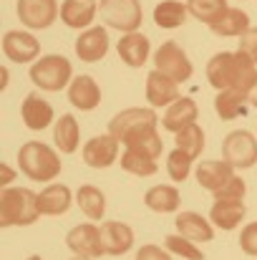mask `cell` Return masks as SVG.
I'll return each instance as SVG.
<instances>
[{
    "mask_svg": "<svg viewBox=\"0 0 257 260\" xmlns=\"http://www.w3.org/2000/svg\"><path fill=\"white\" fill-rule=\"evenodd\" d=\"M157 124L159 119L154 109L134 106V109L119 111L108 121V134H114L124 147H146L159 157L164 152V144H162V137L157 134Z\"/></svg>",
    "mask_w": 257,
    "mask_h": 260,
    "instance_id": "obj_1",
    "label": "cell"
},
{
    "mask_svg": "<svg viewBox=\"0 0 257 260\" xmlns=\"http://www.w3.org/2000/svg\"><path fill=\"white\" fill-rule=\"evenodd\" d=\"M207 81L217 91L235 88L250 93L257 84V63L240 51H222L207 61Z\"/></svg>",
    "mask_w": 257,
    "mask_h": 260,
    "instance_id": "obj_2",
    "label": "cell"
},
{
    "mask_svg": "<svg viewBox=\"0 0 257 260\" xmlns=\"http://www.w3.org/2000/svg\"><path fill=\"white\" fill-rule=\"evenodd\" d=\"M41 217L38 194L28 187H5L0 192V225L3 228H25Z\"/></svg>",
    "mask_w": 257,
    "mask_h": 260,
    "instance_id": "obj_3",
    "label": "cell"
},
{
    "mask_svg": "<svg viewBox=\"0 0 257 260\" xmlns=\"http://www.w3.org/2000/svg\"><path fill=\"white\" fill-rule=\"evenodd\" d=\"M18 167L33 182H51L61 174V157L43 142H25L18 149Z\"/></svg>",
    "mask_w": 257,
    "mask_h": 260,
    "instance_id": "obj_4",
    "label": "cell"
},
{
    "mask_svg": "<svg viewBox=\"0 0 257 260\" xmlns=\"http://www.w3.org/2000/svg\"><path fill=\"white\" fill-rule=\"evenodd\" d=\"M30 81L33 86H38L41 91H63L66 86H71L74 81V69H71V61L66 56H58V53H51V56H43L38 58L33 66H30Z\"/></svg>",
    "mask_w": 257,
    "mask_h": 260,
    "instance_id": "obj_5",
    "label": "cell"
},
{
    "mask_svg": "<svg viewBox=\"0 0 257 260\" xmlns=\"http://www.w3.org/2000/svg\"><path fill=\"white\" fill-rule=\"evenodd\" d=\"M98 13L108 28L121 33H136L144 20L141 0H101Z\"/></svg>",
    "mask_w": 257,
    "mask_h": 260,
    "instance_id": "obj_6",
    "label": "cell"
},
{
    "mask_svg": "<svg viewBox=\"0 0 257 260\" xmlns=\"http://www.w3.org/2000/svg\"><path fill=\"white\" fill-rule=\"evenodd\" d=\"M222 159L235 170H250L257 165V139L252 132H230L222 142Z\"/></svg>",
    "mask_w": 257,
    "mask_h": 260,
    "instance_id": "obj_7",
    "label": "cell"
},
{
    "mask_svg": "<svg viewBox=\"0 0 257 260\" xmlns=\"http://www.w3.org/2000/svg\"><path fill=\"white\" fill-rule=\"evenodd\" d=\"M154 66H157V71H162L164 76H169L174 79L176 84H184V81H189L192 79V61L187 58V53H184V48L179 46V43H174V41H164L159 48H157V53H154Z\"/></svg>",
    "mask_w": 257,
    "mask_h": 260,
    "instance_id": "obj_8",
    "label": "cell"
},
{
    "mask_svg": "<svg viewBox=\"0 0 257 260\" xmlns=\"http://www.w3.org/2000/svg\"><path fill=\"white\" fill-rule=\"evenodd\" d=\"M15 10H18V20L30 30H46L61 15L56 0H18Z\"/></svg>",
    "mask_w": 257,
    "mask_h": 260,
    "instance_id": "obj_9",
    "label": "cell"
},
{
    "mask_svg": "<svg viewBox=\"0 0 257 260\" xmlns=\"http://www.w3.org/2000/svg\"><path fill=\"white\" fill-rule=\"evenodd\" d=\"M66 245L86 258H101L106 255L103 248V238H101V228H96L93 222H81L76 228H71L66 233Z\"/></svg>",
    "mask_w": 257,
    "mask_h": 260,
    "instance_id": "obj_10",
    "label": "cell"
},
{
    "mask_svg": "<svg viewBox=\"0 0 257 260\" xmlns=\"http://www.w3.org/2000/svg\"><path fill=\"white\" fill-rule=\"evenodd\" d=\"M3 53L13 63H30L41 53V43L33 33L25 30H8L3 36Z\"/></svg>",
    "mask_w": 257,
    "mask_h": 260,
    "instance_id": "obj_11",
    "label": "cell"
},
{
    "mask_svg": "<svg viewBox=\"0 0 257 260\" xmlns=\"http://www.w3.org/2000/svg\"><path fill=\"white\" fill-rule=\"evenodd\" d=\"M119 139L114 134H101L93 137L91 142H86L84 147V162L91 170H106L116 162L119 157Z\"/></svg>",
    "mask_w": 257,
    "mask_h": 260,
    "instance_id": "obj_12",
    "label": "cell"
},
{
    "mask_svg": "<svg viewBox=\"0 0 257 260\" xmlns=\"http://www.w3.org/2000/svg\"><path fill=\"white\" fill-rule=\"evenodd\" d=\"M108 33L101 25H91L76 38V56L84 63H96L108 53Z\"/></svg>",
    "mask_w": 257,
    "mask_h": 260,
    "instance_id": "obj_13",
    "label": "cell"
},
{
    "mask_svg": "<svg viewBox=\"0 0 257 260\" xmlns=\"http://www.w3.org/2000/svg\"><path fill=\"white\" fill-rule=\"evenodd\" d=\"M20 119H23V124H25L28 129L43 132V129H48V126L53 124V106H51L43 96L28 93V96L23 99V104H20Z\"/></svg>",
    "mask_w": 257,
    "mask_h": 260,
    "instance_id": "obj_14",
    "label": "cell"
},
{
    "mask_svg": "<svg viewBox=\"0 0 257 260\" xmlns=\"http://www.w3.org/2000/svg\"><path fill=\"white\" fill-rule=\"evenodd\" d=\"M149 51H152L149 38L139 30L136 33H124L121 41L116 43V53L129 69H141L149 61Z\"/></svg>",
    "mask_w": 257,
    "mask_h": 260,
    "instance_id": "obj_15",
    "label": "cell"
},
{
    "mask_svg": "<svg viewBox=\"0 0 257 260\" xmlns=\"http://www.w3.org/2000/svg\"><path fill=\"white\" fill-rule=\"evenodd\" d=\"M194 177L197 182L207 189V192H219L232 177H235V167H230L225 159H204L197 165L194 170Z\"/></svg>",
    "mask_w": 257,
    "mask_h": 260,
    "instance_id": "obj_16",
    "label": "cell"
},
{
    "mask_svg": "<svg viewBox=\"0 0 257 260\" xmlns=\"http://www.w3.org/2000/svg\"><path fill=\"white\" fill-rule=\"evenodd\" d=\"M179 99V84L164 76L162 71H149L146 76V101L152 109H162V106H171Z\"/></svg>",
    "mask_w": 257,
    "mask_h": 260,
    "instance_id": "obj_17",
    "label": "cell"
},
{
    "mask_svg": "<svg viewBox=\"0 0 257 260\" xmlns=\"http://www.w3.org/2000/svg\"><path fill=\"white\" fill-rule=\"evenodd\" d=\"M197 116H199V106L194 104V99H189V96H179L171 106H167L162 124H164L167 132L179 134L181 129L197 124Z\"/></svg>",
    "mask_w": 257,
    "mask_h": 260,
    "instance_id": "obj_18",
    "label": "cell"
},
{
    "mask_svg": "<svg viewBox=\"0 0 257 260\" xmlns=\"http://www.w3.org/2000/svg\"><path fill=\"white\" fill-rule=\"evenodd\" d=\"M68 104L79 111H93L101 104V86L91 79V76H74L71 86H68Z\"/></svg>",
    "mask_w": 257,
    "mask_h": 260,
    "instance_id": "obj_19",
    "label": "cell"
},
{
    "mask_svg": "<svg viewBox=\"0 0 257 260\" xmlns=\"http://www.w3.org/2000/svg\"><path fill=\"white\" fill-rule=\"evenodd\" d=\"M101 238H103L106 255H124V253H129L134 248V230L126 222H119V220L103 222Z\"/></svg>",
    "mask_w": 257,
    "mask_h": 260,
    "instance_id": "obj_20",
    "label": "cell"
},
{
    "mask_svg": "<svg viewBox=\"0 0 257 260\" xmlns=\"http://www.w3.org/2000/svg\"><path fill=\"white\" fill-rule=\"evenodd\" d=\"M157 159L159 157L146 147H126L121 154V167H124V172L136 174V177H152L159 172Z\"/></svg>",
    "mask_w": 257,
    "mask_h": 260,
    "instance_id": "obj_21",
    "label": "cell"
},
{
    "mask_svg": "<svg viewBox=\"0 0 257 260\" xmlns=\"http://www.w3.org/2000/svg\"><path fill=\"white\" fill-rule=\"evenodd\" d=\"M245 215H247V210H245L242 200H214L212 210H209V220L219 230H235L245 220Z\"/></svg>",
    "mask_w": 257,
    "mask_h": 260,
    "instance_id": "obj_22",
    "label": "cell"
},
{
    "mask_svg": "<svg viewBox=\"0 0 257 260\" xmlns=\"http://www.w3.org/2000/svg\"><path fill=\"white\" fill-rule=\"evenodd\" d=\"M71 202H74V194H71V189L66 184H48L43 192H38V210H41V215H51V217L66 215Z\"/></svg>",
    "mask_w": 257,
    "mask_h": 260,
    "instance_id": "obj_23",
    "label": "cell"
},
{
    "mask_svg": "<svg viewBox=\"0 0 257 260\" xmlns=\"http://www.w3.org/2000/svg\"><path fill=\"white\" fill-rule=\"evenodd\" d=\"M96 13H98V8L93 0H63L61 3V20L74 30L91 28Z\"/></svg>",
    "mask_w": 257,
    "mask_h": 260,
    "instance_id": "obj_24",
    "label": "cell"
},
{
    "mask_svg": "<svg viewBox=\"0 0 257 260\" xmlns=\"http://www.w3.org/2000/svg\"><path fill=\"white\" fill-rule=\"evenodd\" d=\"M247 104H250V93L247 91H235V88H227V91H219L214 96V111L222 121H232L237 116H245L247 111Z\"/></svg>",
    "mask_w": 257,
    "mask_h": 260,
    "instance_id": "obj_25",
    "label": "cell"
},
{
    "mask_svg": "<svg viewBox=\"0 0 257 260\" xmlns=\"http://www.w3.org/2000/svg\"><path fill=\"white\" fill-rule=\"evenodd\" d=\"M176 233L189 238L192 243H212L214 240L212 225L197 212H179L176 215Z\"/></svg>",
    "mask_w": 257,
    "mask_h": 260,
    "instance_id": "obj_26",
    "label": "cell"
},
{
    "mask_svg": "<svg viewBox=\"0 0 257 260\" xmlns=\"http://www.w3.org/2000/svg\"><path fill=\"white\" fill-rule=\"evenodd\" d=\"M181 202V194L174 184H154L152 189L144 192V205L159 215H167V212H176Z\"/></svg>",
    "mask_w": 257,
    "mask_h": 260,
    "instance_id": "obj_27",
    "label": "cell"
},
{
    "mask_svg": "<svg viewBox=\"0 0 257 260\" xmlns=\"http://www.w3.org/2000/svg\"><path fill=\"white\" fill-rule=\"evenodd\" d=\"M53 142H56L58 152H63V154H74L79 149L81 129H79V121L74 119V114L58 116V121L53 126Z\"/></svg>",
    "mask_w": 257,
    "mask_h": 260,
    "instance_id": "obj_28",
    "label": "cell"
},
{
    "mask_svg": "<svg viewBox=\"0 0 257 260\" xmlns=\"http://www.w3.org/2000/svg\"><path fill=\"white\" fill-rule=\"evenodd\" d=\"M76 205H79V210L84 212L91 222H98V220H103V215H106V197H103V192H101L98 187H93V184H81V187H79V192H76Z\"/></svg>",
    "mask_w": 257,
    "mask_h": 260,
    "instance_id": "obj_29",
    "label": "cell"
},
{
    "mask_svg": "<svg viewBox=\"0 0 257 260\" xmlns=\"http://www.w3.org/2000/svg\"><path fill=\"white\" fill-rule=\"evenodd\" d=\"M250 28H252V25H250V15H247L245 10H240V8H230L222 20H217L214 25H209L212 33L225 36V38H232V36H240V38H242Z\"/></svg>",
    "mask_w": 257,
    "mask_h": 260,
    "instance_id": "obj_30",
    "label": "cell"
},
{
    "mask_svg": "<svg viewBox=\"0 0 257 260\" xmlns=\"http://www.w3.org/2000/svg\"><path fill=\"white\" fill-rule=\"evenodd\" d=\"M187 15H189L187 3H179V0H162L154 8V23L164 30H174V28L184 25Z\"/></svg>",
    "mask_w": 257,
    "mask_h": 260,
    "instance_id": "obj_31",
    "label": "cell"
},
{
    "mask_svg": "<svg viewBox=\"0 0 257 260\" xmlns=\"http://www.w3.org/2000/svg\"><path fill=\"white\" fill-rule=\"evenodd\" d=\"M187 10L199 23L214 25L217 20L225 18V13L230 10V5H227V0H187Z\"/></svg>",
    "mask_w": 257,
    "mask_h": 260,
    "instance_id": "obj_32",
    "label": "cell"
},
{
    "mask_svg": "<svg viewBox=\"0 0 257 260\" xmlns=\"http://www.w3.org/2000/svg\"><path fill=\"white\" fill-rule=\"evenodd\" d=\"M174 142H176V147L179 149H184L187 154H192V157H199L202 152H204V132H202V126L199 124H192V126H187V129H181L179 134H174Z\"/></svg>",
    "mask_w": 257,
    "mask_h": 260,
    "instance_id": "obj_33",
    "label": "cell"
},
{
    "mask_svg": "<svg viewBox=\"0 0 257 260\" xmlns=\"http://www.w3.org/2000/svg\"><path fill=\"white\" fill-rule=\"evenodd\" d=\"M164 248L184 260H204V253L197 248V243H192L184 235H167L164 238Z\"/></svg>",
    "mask_w": 257,
    "mask_h": 260,
    "instance_id": "obj_34",
    "label": "cell"
},
{
    "mask_svg": "<svg viewBox=\"0 0 257 260\" xmlns=\"http://www.w3.org/2000/svg\"><path fill=\"white\" fill-rule=\"evenodd\" d=\"M192 162H194V157L176 147L167 157V172H169V177L174 182H184L189 177V172H192Z\"/></svg>",
    "mask_w": 257,
    "mask_h": 260,
    "instance_id": "obj_35",
    "label": "cell"
},
{
    "mask_svg": "<svg viewBox=\"0 0 257 260\" xmlns=\"http://www.w3.org/2000/svg\"><path fill=\"white\" fill-rule=\"evenodd\" d=\"M245 192H247V184H245V179L242 177H232L219 192H214V200H242L245 197Z\"/></svg>",
    "mask_w": 257,
    "mask_h": 260,
    "instance_id": "obj_36",
    "label": "cell"
},
{
    "mask_svg": "<svg viewBox=\"0 0 257 260\" xmlns=\"http://www.w3.org/2000/svg\"><path fill=\"white\" fill-rule=\"evenodd\" d=\"M240 248H242L245 255L257 258V222H250V225L242 228V233H240Z\"/></svg>",
    "mask_w": 257,
    "mask_h": 260,
    "instance_id": "obj_37",
    "label": "cell"
},
{
    "mask_svg": "<svg viewBox=\"0 0 257 260\" xmlns=\"http://www.w3.org/2000/svg\"><path fill=\"white\" fill-rule=\"evenodd\" d=\"M240 53H245L247 58H252L257 63V25L255 28H250L242 38H240V48H237Z\"/></svg>",
    "mask_w": 257,
    "mask_h": 260,
    "instance_id": "obj_38",
    "label": "cell"
},
{
    "mask_svg": "<svg viewBox=\"0 0 257 260\" xmlns=\"http://www.w3.org/2000/svg\"><path fill=\"white\" fill-rule=\"evenodd\" d=\"M134 260H171L169 250H164V248H159V245H141L139 248V253H136V258Z\"/></svg>",
    "mask_w": 257,
    "mask_h": 260,
    "instance_id": "obj_39",
    "label": "cell"
},
{
    "mask_svg": "<svg viewBox=\"0 0 257 260\" xmlns=\"http://www.w3.org/2000/svg\"><path fill=\"white\" fill-rule=\"evenodd\" d=\"M250 104H252V106L257 109V84L252 86V91H250Z\"/></svg>",
    "mask_w": 257,
    "mask_h": 260,
    "instance_id": "obj_40",
    "label": "cell"
},
{
    "mask_svg": "<svg viewBox=\"0 0 257 260\" xmlns=\"http://www.w3.org/2000/svg\"><path fill=\"white\" fill-rule=\"evenodd\" d=\"M8 179H10V170L3 165V182H8Z\"/></svg>",
    "mask_w": 257,
    "mask_h": 260,
    "instance_id": "obj_41",
    "label": "cell"
},
{
    "mask_svg": "<svg viewBox=\"0 0 257 260\" xmlns=\"http://www.w3.org/2000/svg\"><path fill=\"white\" fill-rule=\"evenodd\" d=\"M71 260H91V258H86V255H76V258H71Z\"/></svg>",
    "mask_w": 257,
    "mask_h": 260,
    "instance_id": "obj_42",
    "label": "cell"
},
{
    "mask_svg": "<svg viewBox=\"0 0 257 260\" xmlns=\"http://www.w3.org/2000/svg\"><path fill=\"white\" fill-rule=\"evenodd\" d=\"M28 260H43V258H41V255H30Z\"/></svg>",
    "mask_w": 257,
    "mask_h": 260,
    "instance_id": "obj_43",
    "label": "cell"
}]
</instances>
